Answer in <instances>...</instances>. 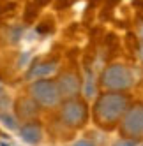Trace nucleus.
<instances>
[{"label": "nucleus", "mask_w": 143, "mask_h": 146, "mask_svg": "<svg viewBox=\"0 0 143 146\" xmlns=\"http://www.w3.org/2000/svg\"><path fill=\"white\" fill-rule=\"evenodd\" d=\"M73 146H96L92 141H88V139H80V141H76Z\"/></svg>", "instance_id": "obj_16"}, {"label": "nucleus", "mask_w": 143, "mask_h": 146, "mask_svg": "<svg viewBox=\"0 0 143 146\" xmlns=\"http://www.w3.org/2000/svg\"><path fill=\"white\" fill-rule=\"evenodd\" d=\"M37 32L39 34H49V32H53V21H44V23H41L37 27Z\"/></svg>", "instance_id": "obj_12"}, {"label": "nucleus", "mask_w": 143, "mask_h": 146, "mask_svg": "<svg viewBox=\"0 0 143 146\" xmlns=\"http://www.w3.org/2000/svg\"><path fill=\"white\" fill-rule=\"evenodd\" d=\"M39 111H41V106L37 104V100L32 99L30 95L28 97H19L14 102V114L18 116V120H21V121L37 120Z\"/></svg>", "instance_id": "obj_6"}, {"label": "nucleus", "mask_w": 143, "mask_h": 146, "mask_svg": "<svg viewBox=\"0 0 143 146\" xmlns=\"http://www.w3.org/2000/svg\"><path fill=\"white\" fill-rule=\"evenodd\" d=\"M2 95H5V88H4L2 83H0V97H2Z\"/></svg>", "instance_id": "obj_18"}, {"label": "nucleus", "mask_w": 143, "mask_h": 146, "mask_svg": "<svg viewBox=\"0 0 143 146\" xmlns=\"http://www.w3.org/2000/svg\"><path fill=\"white\" fill-rule=\"evenodd\" d=\"M28 95L35 99L41 108H57L62 102V93L57 85V81L49 79V78H37L28 85Z\"/></svg>", "instance_id": "obj_2"}, {"label": "nucleus", "mask_w": 143, "mask_h": 146, "mask_svg": "<svg viewBox=\"0 0 143 146\" xmlns=\"http://www.w3.org/2000/svg\"><path fill=\"white\" fill-rule=\"evenodd\" d=\"M141 146H143V144H141Z\"/></svg>", "instance_id": "obj_21"}, {"label": "nucleus", "mask_w": 143, "mask_h": 146, "mask_svg": "<svg viewBox=\"0 0 143 146\" xmlns=\"http://www.w3.org/2000/svg\"><path fill=\"white\" fill-rule=\"evenodd\" d=\"M37 16V4H30L27 5V13H25V21H34V18Z\"/></svg>", "instance_id": "obj_11"}, {"label": "nucleus", "mask_w": 143, "mask_h": 146, "mask_svg": "<svg viewBox=\"0 0 143 146\" xmlns=\"http://www.w3.org/2000/svg\"><path fill=\"white\" fill-rule=\"evenodd\" d=\"M132 5L138 9V16L143 19V0H132Z\"/></svg>", "instance_id": "obj_15"}, {"label": "nucleus", "mask_w": 143, "mask_h": 146, "mask_svg": "<svg viewBox=\"0 0 143 146\" xmlns=\"http://www.w3.org/2000/svg\"><path fill=\"white\" fill-rule=\"evenodd\" d=\"M101 86L108 92H127L134 85V78L129 67L122 64L108 65L101 74Z\"/></svg>", "instance_id": "obj_4"}, {"label": "nucleus", "mask_w": 143, "mask_h": 146, "mask_svg": "<svg viewBox=\"0 0 143 146\" xmlns=\"http://www.w3.org/2000/svg\"><path fill=\"white\" fill-rule=\"evenodd\" d=\"M34 2H35L37 5H48L49 2H51V0H34Z\"/></svg>", "instance_id": "obj_17"}, {"label": "nucleus", "mask_w": 143, "mask_h": 146, "mask_svg": "<svg viewBox=\"0 0 143 146\" xmlns=\"http://www.w3.org/2000/svg\"><path fill=\"white\" fill-rule=\"evenodd\" d=\"M113 146H138V141L129 139V137H122V139L115 141V143H113Z\"/></svg>", "instance_id": "obj_13"}, {"label": "nucleus", "mask_w": 143, "mask_h": 146, "mask_svg": "<svg viewBox=\"0 0 143 146\" xmlns=\"http://www.w3.org/2000/svg\"><path fill=\"white\" fill-rule=\"evenodd\" d=\"M76 2V0H57L55 2V9H67V7H71Z\"/></svg>", "instance_id": "obj_14"}, {"label": "nucleus", "mask_w": 143, "mask_h": 146, "mask_svg": "<svg viewBox=\"0 0 143 146\" xmlns=\"http://www.w3.org/2000/svg\"><path fill=\"white\" fill-rule=\"evenodd\" d=\"M106 2H108L110 5H115V4H118V2H120V0H106Z\"/></svg>", "instance_id": "obj_19"}, {"label": "nucleus", "mask_w": 143, "mask_h": 146, "mask_svg": "<svg viewBox=\"0 0 143 146\" xmlns=\"http://www.w3.org/2000/svg\"><path fill=\"white\" fill-rule=\"evenodd\" d=\"M118 130L122 137H129L134 141L143 139V104L134 102L131 104L129 109L126 111L124 118H122Z\"/></svg>", "instance_id": "obj_5"}, {"label": "nucleus", "mask_w": 143, "mask_h": 146, "mask_svg": "<svg viewBox=\"0 0 143 146\" xmlns=\"http://www.w3.org/2000/svg\"><path fill=\"white\" fill-rule=\"evenodd\" d=\"M131 106V99L126 92H108L104 90L96 99V104L92 108V118L94 123L103 130L117 129L126 111Z\"/></svg>", "instance_id": "obj_1"}, {"label": "nucleus", "mask_w": 143, "mask_h": 146, "mask_svg": "<svg viewBox=\"0 0 143 146\" xmlns=\"http://www.w3.org/2000/svg\"><path fill=\"white\" fill-rule=\"evenodd\" d=\"M53 70H55V64H41V65H35L30 69L28 78H46Z\"/></svg>", "instance_id": "obj_9"}, {"label": "nucleus", "mask_w": 143, "mask_h": 146, "mask_svg": "<svg viewBox=\"0 0 143 146\" xmlns=\"http://www.w3.org/2000/svg\"><path fill=\"white\" fill-rule=\"evenodd\" d=\"M0 121H2L9 130H18L19 129L18 127V116H16V114H11L9 111H2V113H0Z\"/></svg>", "instance_id": "obj_10"}, {"label": "nucleus", "mask_w": 143, "mask_h": 146, "mask_svg": "<svg viewBox=\"0 0 143 146\" xmlns=\"http://www.w3.org/2000/svg\"><path fill=\"white\" fill-rule=\"evenodd\" d=\"M21 139L27 143V144H39L44 137V132H43V127L37 120H30V121H23V125L18 129Z\"/></svg>", "instance_id": "obj_8"}, {"label": "nucleus", "mask_w": 143, "mask_h": 146, "mask_svg": "<svg viewBox=\"0 0 143 146\" xmlns=\"http://www.w3.org/2000/svg\"><path fill=\"white\" fill-rule=\"evenodd\" d=\"M60 120L65 127L71 129H81L88 121V106L87 100L78 97L73 99H64L60 104Z\"/></svg>", "instance_id": "obj_3"}, {"label": "nucleus", "mask_w": 143, "mask_h": 146, "mask_svg": "<svg viewBox=\"0 0 143 146\" xmlns=\"http://www.w3.org/2000/svg\"><path fill=\"white\" fill-rule=\"evenodd\" d=\"M0 146H9V144H5V143H0Z\"/></svg>", "instance_id": "obj_20"}, {"label": "nucleus", "mask_w": 143, "mask_h": 146, "mask_svg": "<svg viewBox=\"0 0 143 146\" xmlns=\"http://www.w3.org/2000/svg\"><path fill=\"white\" fill-rule=\"evenodd\" d=\"M57 85L62 93V99H73L80 95L81 90V81L74 72H62L57 79Z\"/></svg>", "instance_id": "obj_7"}]
</instances>
